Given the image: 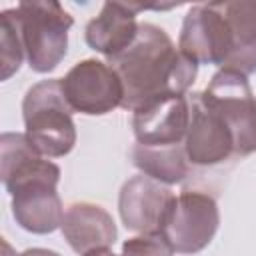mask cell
<instances>
[{
	"label": "cell",
	"mask_w": 256,
	"mask_h": 256,
	"mask_svg": "<svg viewBox=\"0 0 256 256\" xmlns=\"http://www.w3.org/2000/svg\"><path fill=\"white\" fill-rule=\"evenodd\" d=\"M2 256H20V254H16V250L10 246L8 240H2Z\"/></svg>",
	"instance_id": "44dd1931"
},
{
	"label": "cell",
	"mask_w": 256,
	"mask_h": 256,
	"mask_svg": "<svg viewBox=\"0 0 256 256\" xmlns=\"http://www.w3.org/2000/svg\"><path fill=\"white\" fill-rule=\"evenodd\" d=\"M172 200L174 194L166 184L144 174L132 176L122 184L118 194V212L122 224L140 234L162 232Z\"/></svg>",
	"instance_id": "52a82bcc"
},
{
	"label": "cell",
	"mask_w": 256,
	"mask_h": 256,
	"mask_svg": "<svg viewBox=\"0 0 256 256\" xmlns=\"http://www.w3.org/2000/svg\"><path fill=\"white\" fill-rule=\"evenodd\" d=\"M108 64L122 80V108L130 112L162 96H184L198 74V64L180 52L164 28L152 22H142L134 42L108 58Z\"/></svg>",
	"instance_id": "6da1fadb"
},
{
	"label": "cell",
	"mask_w": 256,
	"mask_h": 256,
	"mask_svg": "<svg viewBox=\"0 0 256 256\" xmlns=\"http://www.w3.org/2000/svg\"><path fill=\"white\" fill-rule=\"evenodd\" d=\"M252 152H256V98H254V106H252V112L248 116L246 126L242 128V132L234 140V154L248 156Z\"/></svg>",
	"instance_id": "d6986e66"
},
{
	"label": "cell",
	"mask_w": 256,
	"mask_h": 256,
	"mask_svg": "<svg viewBox=\"0 0 256 256\" xmlns=\"http://www.w3.org/2000/svg\"><path fill=\"white\" fill-rule=\"evenodd\" d=\"M184 152L194 166H214L234 154V138L220 114L206 106L198 92L190 100V124L184 138Z\"/></svg>",
	"instance_id": "ba28073f"
},
{
	"label": "cell",
	"mask_w": 256,
	"mask_h": 256,
	"mask_svg": "<svg viewBox=\"0 0 256 256\" xmlns=\"http://www.w3.org/2000/svg\"><path fill=\"white\" fill-rule=\"evenodd\" d=\"M220 210L216 200L200 190H184L174 196L162 234L178 254H196L216 236Z\"/></svg>",
	"instance_id": "277c9868"
},
{
	"label": "cell",
	"mask_w": 256,
	"mask_h": 256,
	"mask_svg": "<svg viewBox=\"0 0 256 256\" xmlns=\"http://www.w3.org/2000/svg\"><path fill=\"white\" fill-rule=\"evenodd\" d=\"M132 162L144 174L166 186L178 184L188 176V158L184 144L172 146H144L134 144Z\"/></svg>",
	"instance_id": "2e32d148"
},
{
	"label": "cell",
	"mask_w": 256,
	"mask_h": 256,
	"mask_svg": "<svg viewBox=\"0 0 256 256\" xmlns=\"http://www.w3.org/2000/svg\"><path fill=\"white\" fill-rule=\"evenodd\" d=\"M178 48L196 64L224 68L232 54V32L220 2L196 4L186 12Z\"/></svg>",
	"instance_id": "8992f818"
},
{
	"label": "cell",
	"mask_w": 256,
	"mask_h": 256,
	"mask_svg": "<svg viewBox=\"0 0 256 256\" xmlns=\"http://www.w3.org/2000/svg\"><path fill=\"white\" fill-rule=\"evenodd\" d=\"M120 256H174V248L162 232H152L128 238Z\"/></svg>",
	"instance_id": "ac0fdd59"
},
{
	"label": "cell",
	"mask_w": 256,
	"mask_h": 256,
	"mask_svg": "<svg viewBox=\"0 0 256 256\" xmlns=\"http://www.w3.org/2000/svg\"><path fill=\"white\" fill-rule=\"evenodd\" d=\"M152 6L136 4V2H104L98 16L86 24L84 40L86 44L104 54L106 58H114L124 52L138 34L136 16L140 10H148Z\"/></svg>",
	"instance_id": "30bf717a"
},
{
	"label": "cell",
	"mask_w": 256,
	"mask_h": 256,
	"mask_svg": "<svg viewBox=\"0 0 256 256\" xmlns=\"http://www.w3.org/2000/svg\"><path fill=\"white\" fill-rule=\"evenodd\" d=\"M198 94L206 106H210L216 114L224 118L232 132V138L236 140L252 112L256 98L252 94L246 74L230 68H220L212 76L210 84Z\"/></svg>",
	"instance_id": "5bb4252c"
},
{
	"label": "cell",
	"mask_w": 256,
	"mask_h": 256,
	"mask_svg": "<svg viewBox=\"0 0 256 256\" xmlns=\"http://www.w3.org/2000/svg\"><path fill=\"white\" fill-rule=\"evenodd\" d=\"M26 58L20 26H18V12L16 8H6L0 12V78L8 80L16 74Z\"/></svg>",
	"instance_id": "e0dca14e"
},
{
	"label": "cell",
	"mask_w": 256,
	"mask_h": 256,
	"mask_svg": "<svg viewBox=\"0 0 256 256\" xmlns=\"http://www.w3.org/2000/svg\"><path fill=\"white\" fill-rule=\"evenodd\" d=\"M16 12L28 66L38 74L52 72L68 52L74 18L56 0H24Z\"/></svg>",
	"instance_id": "3957f363"
},
{
	"label": "cell",
	"mask_w": 256,
	"mask_h": 256,
	"mask_svg": "<svg viewBox=\"0 0 256 256\" xmlns=\"http://www.w3.org/2000/svg\"><path fill=\"white\" fill-rule=\"evenodd\" d=\"M232 32V54L224 68L254 74L256 72V0L220 2Z\"/></svg>",
	"instance_id": "9a60e30c"
},
{
	"label": "cell",
	"mask_w": 256,
	"mask_h": 256,
	"mask_svg": "<svg viewBox=\"0 0 256 256\" xmlns=\"http://www.w3.org/2000/svg\"><path fill=\"white\" fill-rule=\"evenodd\" d=\"M60 84L72 112L86 116H104L124 102L120 76L108 62L96 58L76 62L60 78Z\"/></svg>",
	"instance_id": "5b68a950"
},
{
	"label": "cell",
	"mask_w": 256,
	"mask_h": 256,
	"mask_svg": "<svg viewBox=\"0 0 256 256\" xmlns=\"http://www.w3.org/2000/svg\"><path fill=\"white\" fill-rule=\"evenodd\" d=\"M60 230L68 246L80 256L114 246L118 236V230L110 212L92 202L70 204L64 212Z\"/></svg>",
	"instance_id": "4fadbf2b"
},
{
	"label": "cell",
	"mask_w": 256,
	"mask_h": 256,
	"mask_svg": "<svg viewBox=\"0 0 256 256\" xmlns=\"http://www.w3.org/2000/svg\"><path fill=\"white\" fill-rule=\"evenodd\" d=\"M20 256H60V254L54 250H48V248H28Z\"/></svg>",
	"instance_id": "ffe728a7"
},
{
	"label": "cell",
	"mask_w": 256,
	"mask_h": 256,
	"mask_svg": "<svg viewBox=\"0 0 256 256\" xmlns=\"http://www.w3.org/2000/svg\"><path fill=\"white\" fill-rule=\"evenodd\" d=\"M24 134L44 158H62L76 144V124L66 102L60 78L40 80L22 100Z\"/></svg>",
	"instance_id": "7a4b0ae2"
},
{
	"label": "cell",
	"mask_w": 256,
	"mask_h": 256,
	"mask_svg": "<svg viewBox=\"0 0 256 256\" xmlns=\"http://www.w3.org/2000/svg\"><path fill=\"white\" fill-rule=\"evenodd\" d=\"M56 186L58 182L52 180H34L10 194L12 216L22 230L32 234H50L62 226L64 208Z\"/></svg>",
	"instance_id": "7c38bea8"
},
{
	"label": "cell",
	"mask_w": 256,
	"mask_h": 256,
	"mask_svg": "<svg viewBox=\"0 0 256 256\" xmlns=\"http://www.w3.org/2000/svg\"><path fill=\"white\" fill-rule=\"evenodd\" d=\"M84 256H120V254H114L110 248H102V250H94V252H88Z\"/></svg>",
	"instance_id": "7402d4cb"
},
{
	"label": "cell",
	"mask_w": 256,
	"mask_h": 256,
	"mask_svg": "<svg viewBox=\"0 0 256 256\" xmlns=\"http://www.w3.org/2000/svg\"><path fill=\"white\" fill-rule=\"evenodd\" d=\"M190 124V100L186 96H162L132 112L136 144H182Z\"/></svg>",
	"instance_id": "9c48e42d"
},
{
	"label": "cell",
	"mask_w": 256,
	"mask_h": 256,
	"mask_svg": "<svg viewBox=\"0 0 256 256\" xmlns=\"http://www.w3.org/2000/svg\"><path fill=\"white\" fill-rule=\"evenodd\" d=\"M0 178L8 194L34 180L60 182V168L46 160L20 132L0 136Z\"/></svg>",
	"instance_id": "8fae6325"
}]
</instances>
